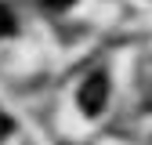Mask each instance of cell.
<instances>
[{
  "instance_id": "7a4b0ae2",
  "label": "cell",
  "mask_w": 152,
  "mask_h": 145,
  "mask_svg": "<svg viewBox=\"0 0 152 145\" xmlns=\"http://www.w3.org/2000/svg\"><path fill=\"white\" fill-rule=\"evenodd\" d=\"M11 29H15V22L7 18V7L0 4V33H11Z\"/></svg>"
},
{
  "instance_id": "277c9868",
  "label": "cell",
  "mask_w": 152,
  "mask_h": 145,
  "mask_svg": "<svg viewBox=\"0 0 152 145\" xmlns=\"http://www.w3.org/2000/svg\"><path fill=\"white\" fill-rule=\"evenodd\" d=\"M44 4H47V7H51V4H54V7H62V4H69V0H44Z\"/></svg>"
},
{
  "instance_id": "3957f363",
  "label": "cell",
  "mask_w": 152,
  "mask_h": 145,
  "mask_svg": "<svg viewBox=\"0 0 152 145\" xmlns=\"http://www.w3.org/2000/svg\"><path fill=\"white\" fill-rule=\"evenodd\" d=\"M11 131H15V123H11L7 116H0V141H4V138H7Z\"/></svg>"
},
{
  "instance_id": "6da1fadb",
  "label": "cell",
  "mask_w": 152,
  "mask_h": 145,
  "mask_svg": "<svg viewBox=\"0 0 152 145\" xmlns=\"http://www.w3.org/2000/svg\"><path fill=\"white\" fill-rule=\"evenodd\" d=\"M76 98H80L83 116H98L102 109H105V102H109V76H105V72H91Z\"/></svg>"
}]
</instances>
